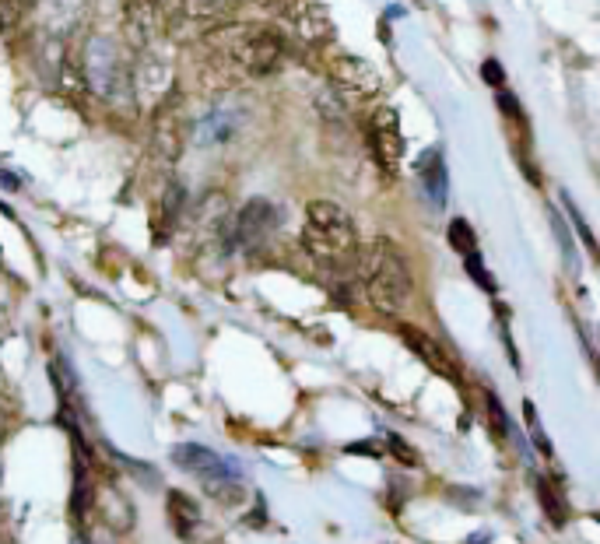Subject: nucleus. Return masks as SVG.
I'll return each mask as SVG.
<instances>
[{"instance_id": "8", "label": "nucleus", "mask_w": 600, "mask_h": 544, "mask_svg": "<svg viewBox=\"0 0 600 544\" xmlns=\"http://www.w3.org/2000/svg\"><path fill=\"white\" fill-rule=\"evenodd\" d=\"M172 71L165 67V60L155 50H137V64L130 67V92L134 99H158L162 92H169Z\"/></svg>"}, {"instance_id": "14", "label": "nucleus", "mask_w": 600, "mask_h": 544, "mask_svg": "<svg viewBox=\"0 0 600 544\" xmlns=\"http://www.w3.org/2000/svg\"><path fill=\"white\" fill-rule=\"evenodd\" d=\"M537 495H541V506H544V513H548V520L555 523V527H562L565 523V499H562V492H558L555 481L551 478L537 481Z\"/></svg>"}, {"instance_id": "12", "label": "nucleus", "mask_w": 600, "mask_h": 544, "mask_svg": "<svg viewBox=\"0 0 600 544\" xmlns=\"http://www.w3.org/2000/svg\"><path fill=\"white\" fill-rule=\"evenodd\" d=\"M169 520H172V530H176V537H183V541H190L193 534H197L200 520H204V513H200V506L190 499V495L183 492H169Z\"/></svg>"}, {"instance_id": "5", "label": "nucleus", "mask_w": 600, "mask_h": 544, "mask_svg": "<svg viewBox=\"0 0 600 544\" xmlns=\"http://www.w3.org/2000/svg\"><path fill=\"white\" fill-rule=\"evenodd\" d=\"M274 229H278V208L271 201H264V197H253L232 218L229 250H250V246L264 243Z\"/></svg>"}, {"instance_id": "6", "label": "nucleus", "mask_w": 600, "mask_h": 544, "mask_svg": "<svg viewBox=\"0 0 600 544\" xmlns=\"http://www.w3.org/2000/svg\"><path fill=\"white\" fill-rule=\"evenodd\" d=\"M369 144L386 176H397L400 162H404V134H400L397 113H393L390 106L376 109V113L369 116Z\"/></svg>"}, {"instance_id": "4", "label": "nucleus", "mask_w": 600, "mask_h": 544, "mask_svg": "<svg viewBox=\"0 0 600 544\" xmlns=\"http://www.w3.org/2000/svg\"><path fill=\"white\" fill-rule=\"evenodd\" d=\"M172 464L179 471L193 474V478L204 485V492L211 495L222 506H239L243 502V478H239V467H232L222 453L208 450L200 443H183L172 450Z\"/></svg>"}, {"instance_id": "25", "label": "nucleus", "mask_w": 600, "mask_h": 544, "mask_svg": "<svg viewBox=\"0 0 600 544\" xmlns=\"http://www.w3.org/2000/svg\"><path fill=\"white\" fill-rule=\"evenodd\" d=\"M481 74H485V81H492V85L502 88V67H499V60H488L485 71H481Z\"/></svg>"}, {"instance_id": "19", "label": "nucleus", "mask_w": 600, "mask_h": 544, "mask_svg": "<svg viewBox=\"0 0 600 544\" xmlns=\"http://www.w3.org/2000/svg\"><path fill=\"white\" fill-rule=\"evenodd\" d=\"M485 408H488V411H492V418H495V422H492V425H495V429H499V432H502V436H506V432H509V425H506V422H509V418H506V411H502V404H499V397H495V394H492V390H485Z\"/></svg>"}, {"instance_id": "9", "label": "nucleus", "mask_w": 600, "mask_h": 544, "mask_svg": "<svg viewBox=\"0 0 600 544\" xmlns=\"http://www.w3.org/2000/svg\"><path fill=\"white\" fill-rule=\"evenodd\" d=\"M123 32H127V39L137 50H151V43L162 36L165 25L151 0H130L127 11H123Z\"/></svg>"}, {"instance_id": "18", "label": "nucleus", "mask_w": 600, "mask_h": 544, "mask_svg": "<svg viewBox=\"0 0 600 544\" xmlns=\"http://www.w3.org/2000/svg\"><path fill=\"white\" fill-rule=\"evenodd\" d=\"M464 260H467V274H471V278L478 281V285L485 288V292H495L492 274H488L485 267H481V257H478V253H471V257H464Z\"/></svg>"}, {"instance_id": "16", "label": "nucleus", "mask_w": 600, "mask_h": 544, "mask_svg": "<svg viewBox=\"0 0 600 544\" xmlns=\"http://www.w3.org/2000/svg\"><path fill=\"white\" fill-rule=\"evenodd\" d=\"M450 246L460 253V257H471V253H478V236H474V229L464 222V218H453V222H450Z\"/></svg>"}, {"instance_id": "15", "label": "nucleus", "mask_w": 600, "mask_h": 544, "mask_svg": "<svg viewBox=\"0 0 600 544\" xmlns=\"http://www.w3.org/2000/svg\"><path fill=\"white\" fill-rule=\"evenodd\" d=\"M229 11V0H183V18L197 22H218Z\"/></svg>"}, {"instance_id": "10", "label": "nucleus", "mask_w": 600, "mask_h": 544, "mask_svg": "<svg viewBox=\"0 0 600 544\" xmlns=\"http://www.w3.org/2000/svg\"><path fill=\"white\" fill-rule=\"evenodd\" d=\"M236 127H239L236 102H218V106H211L208 113L200 116V123H197V144L204 148V144L229 141V137L236 134Z\"/></svg>"}, {"instance_id": "24", "label": "nucleus", "mask_w": 600, "mask_h": 544, "mask_svg": "<svg viewBox=\"0 0 600 544\" xmlns=\"http://www.w3.org/2000/svg\"><path fill=\"white\" fill-rule=\"evenodd\" d=\"M390 446H393V453H397L400 460H408V464H418V457L411 453V446L408 443H400L397 436H390Z\"/></svg>"}, {"instance_id": "11", "label": "nucleus", "mask_w": 600, "mask_h": 544, "mask_svg": "<svg viewBox=\"0 0 600 544\" xmlns=\"http://www.w3.org/2000/svg\"><path fill=\"white\" fill-rule=\"evenodd\" d=\"M400 337H404V344H408V348L415 351L418 358H422L425 366H432L436 373H443V376H453V366H450V358H446V351L439 348V344L432 341L425 330H418V327H411V323H404V327H400Z\"/></svg>"}, {"instance_id": "20", "label": "nucleus", "mask_w": 600, "mask_h": 544, "mask_svg": "<svg viewBox=\"0 0 600 544\" xmlns=\"http://www.w3.org/2000/svg\"><path fill=\"white\" fill-rule=\"evenodd\" d=\"M565 208H569V222H572V225H576V229H579V236H583L586 250H593V236H590V225L583 222V215H579V208H576V204L569 201V197H565Z\"/></svg>"}, {"instance_id": "17", "label": "nucleus", "mask_w": 600, "mask_h": 544, "mask_svg": "<svg viewBox=\"0 0 600 544\" xmlns=\"http://www.w3.org/2000/svg\"><path fill=\"white\" fill-rule=\"evenodd\" d=\"M179 211H183V187H176V183H172V187L165 190V197H162V218H165V225H176Z\"/></svg>"}, {"instance_id": "21", "label": "nucleus", "mask_w": 600, "mask_h": 544, "mask_svg": "<svg viewBox=\"0 0 600 544\" xmlns=\"http://www.w3.org/2000/svg\"><path fill=\"white\" fill-rule=\"evenodd\" d=\"M527 429H530V436H534V443H537V450L548 457L551 453V443H548V436H541V429H537V418H534V408L527 404Z\"/></svg>"}, {"instance_id": "13", "label": "nucleus", "mask_w": 600, "mask_h": 544, "mask_svg": "<svg viewBox=\"0 0 600 544\" xmlns=\"http://www.w3.org/2000/svg\"><path fill=\"white\" fill-rule=\"evenodd\" d=\"M422 179H425V194H429L432 208L443 211L446 208V194H450V179H446V162H443V155H439V151L425 155Z\"/></svg>"}, {"instance_id": "7", "label": "nucleus", "mask_w": 600, "mask_h": 544, "mask_svg": "<svg viewBox=\"0 0 600 544\" xmlns=\"http://www.w3.org/2000/svg\"><path fill=\"white\" fill-rule=\"evenodd\" d=\"M330 81L341 88L344 95H355V99H369L383 88L379 81V71L369 64V60L355 57V53H337L330 60Z\"/></svg>"}, {"instance_id": "2", "label": "nucleus", "mask_w": 600, "mask_h": 544, "mask_svg": "<svg viewBox=\"0 0 600 544\" xmlns=\"http://www.w3.org/2000/svg\"><path fill=\"white\" fill-rule=\"evenodd\" d=\"M302 246L327 271H351L358 264V229L351 215L334 201H309L306 225H302Z\"/></svg>"}, {"instance_id": "23", "label": "nucleus", "mask_w": 600, "mask_h": 544, "mask_svg": "<svg viewBox=\"0 0 600 544\" xmlns=\"http://www.w3.org/2000/svg\"><path fill=\"white\" fill-rule=\"evenodd\" d=\"M18 18V0H0V29H8Z\"/></svg>"}, {"instance_id": "22", "label": "nucleus", "mask_w": 600, "mask_h": 544, "mask_svg": "<svg viewBox=\"0 0 600 544\" xmlns=\"http://www.w3.org/2000/svg\"><path fill=\"white\" fill-rule=\"evenodd\" d=\"M551 225H555V232H558V243H562V250H565V257L576 264V257H572V243H569V232H565V225H562V218L551 211Z\"/></svg>"}, {"instance_id": "3", "label": "nucleus", "mask_w": 600, "mask_h": 544, "mask_svg": "<svg viewBox=\"0 0 600 544\" xmlns=\"http://www.w3.org/2000/svg\"><path fill=\"white\" fill-rule=\"evenodd\" d=\"M81 78H85L88 92L99 102L134 99V92H130V67L123 64V53L113 36L95 32V36L85 39V50H81Z\"/></svg>"}, {"instance_id": "1", "label": "nucleus", "mask_w": 600, "mask_h": 544, "mask_svg": "<svg viewBox=\"0 0 600 544\" xmlns=\"http://www.w3.org/2000/svg\"><path fill=\"white\" fill-rule=\"evenodd\" d=\"M358 274H362L365 299L372 309L393 316L408 306L411 292H415V278H411L408 257L393 239L376 236L365 250H358Z\"/></svg>"}]
</instances>
